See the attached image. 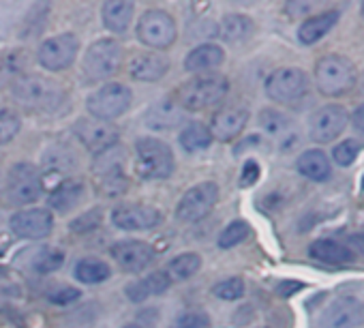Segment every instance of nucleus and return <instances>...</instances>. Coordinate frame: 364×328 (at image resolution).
I'll return each instance as SVG.
<instances>
[{"mask_svg":"<svg viewBox=\"0 0 364 328\" xmlns=\"http://www.w3.org/2000/svg\"><path fill=\"white\" fill-rule=\"evenodd\" d=\"M245 292H247V287H245V281L240 277H230L225 281H219L213 287V294L221 300H238L245 296Z\"/></svg>","mask_w":364,"mask_h":328,"instance_id":"nucleus-36","label":"nucleus"},{"mask_svg":"<svg viewBox=\"0 0 364 328\" xmlns=\"http://www.w3.org/2000/svg\"><path fill=\"white\" fill-rule=\"evenodd\" d=\"M230 92V82L223 75L217 73H204L198 75L189 82H185L178 92H176V103L182 110H191V112H200V110H208L217 103H221Z\"/></svg>","mask_w":364,"mask_h":328,"instance_id":"nucleus-2","label":"nucleus"},{"mask_svg":"<svg viewBox=\"0 0 364 328\" xmlns=\"http://www.w3.org/2000/svg\"><path fill=\"white\" fill-rule=\"evenodd\" d=\"M309 255L313 260H319L323 264H349L353 262V251L345 247L343 243H336L332 238H317L309 245Z\"/></svg>","mask_w":364,"mask_h":328,"instance_id":"nucleus-25","label":"nucleus"},{"mask_svg":"<svg viewBox=\"0 0 364 328\" xmlns=\"http://www.w3.org/2000/svg\"><path fill=\"white\" fill-rule=\"evenodd\" d=\"M296 168L298 172L315 183H323L330 179L332 174V166H330V159L323 150L319 148H309L304 150L298 159H296Z\"/></svg>","mask_w":364,"mask_h":328,"instance_id":"nucleus-23","label":"nucleus"},{"mask_svg":"<svg viewBox=\"0 0 364 328\" xmlns=\"http://www.w3.org/2000/svg\"><path fill=\"white\" fill-rule=\"evenodd\" d=\"M259 127H262L266 133H270V135H274V137H281V135H287L291 122H289V118H287L285 114H281V112H277V110H264V112L259 114Z\"/></svg>","mask_w":364,"mask_h":328,"instance_id":"nucleus-34","label":"nucleus"},{"mask_svg":"<svg viewBox=\"0 0 364 328\" xmlns=\"http://www.w3.org/2000/svg\"><path fill=\"white\" fill-rule=\"evenodd\" d=\"M80 54V39L73 33H60L46 39L39 46L37 58L39 65L48 71H65L69 69Z\"/></svg>","mask_w":364,"mask_h":328,"instance_id":"nucleus-11","label":"nucleus"},{"mask_svg":"<svg viewBox=\"0 0 364 328\" xmlns=\"http://www.w3.org/2000/svg\"><path fill=\"white\" fill-rule=\"evenodd\" d=\"M163 215L159 208L148 206V204H118L112 211V223L120 230L127 232H144V230H152L161 223Z\"/></svg>","mask_w":364,"mask_h":328,"instance_id":"nucleus-16","label":"nucleus"},{"mask_svg":"<svg viewBox=\"0 0 364 328\" xmlns=\"http://www.w3.org/2000/svg\"><path fill=\"white\" fill-rule=\"evenodd\" d=\"M249 234H251L249 223L242 221V219H236V221H232V223L221 232V236H219V247H221V249H232V247L240 245L242 240H247Z\"/></svg>","mask_w":364,"mask_h":328,"instance_id":"nucleus-35","label":"nucleus"},{"mask_svg":"<svg viewBox=\"0 0 364 328\" xmlns=\"http://www.w3.org/2000/svg\"><path fill=\"white\" fill-rule=\"evenodd\" d=\"M171 328H210V317L204 311H187L176 317Z\"/></svg>","mask_w":364,"mask_h":328,"instance_id":"nucleus-40","label":"nucleus"},{"mask_svg":"<svg viewBox=\"0 0 364 328\" xmlns=\"http://www.w3.org/2000/svg\"><path fill=\"white\" fill-rule=\"evenodd\" d=\"M219 31H221V37L230 43H238V41H245L247 37H251L253 33V22L251 18L242 16V14H230L221 20L219 24Z\"/></svg>","mask_w":364,"mask_h":328,"instance_id":"nucleus-29","label":"nucleus"},{"mask_svg":"<svg viewBox=\"0 0 364 328\" xmlns=\"http://www.w3.org/2000/svg\"><path fill=\"white\" fill-rule=\"evenodd\" d=\"M349 114L338 103H328L315 110L309 118V137L317 144L334 142L347 127Z\"/></svg>","mask_w":364,"mask_h":328,"instance_id":"nucleus-13","label":"nucleus"},{"mask_svg":"<svg viewBox=\"0 0 364 328\" xmlns=\"http://www.w3.org/2000/svg\"><path fill=\"white\" fill-rule=\"evenodd\" d=\"M167 69H169V60L154 52L137 54L129 65V73L137 82H159L167 73Z\"/></svg>","mask_w":364,"mask_h":328,"instance_id":"nucleus-22","label":"nucleus"},{"mask_svg":"<svg viewBox=\"0 0 364 328\" xmlns=\"http://www.w3.org/2000/svg\"><path fill=\"white\" fill-rule=\"evenodd\" d=\"M266 95L277 103H294L309 90V75L300 67H281L266 78Z\"/></svg>","mask_w":364,"mask_h":328,"instance_id":"nucleus-8","label":"nucleus"},{"mask_svg":"<svg viewBox=\"0 0 364 328\" xmlns=\"http://www.w3.org/2000/svg\"><path fill=\"white\" fill-rule=\"evenodd\" d=\"M131 101H133V92L129 86L109 82V84H103L99 90H95L86 99V107L92 118L109 122V120L122 116L131 107Z\"/></svg>","mask_w":364,"mask_h":328,"instance_id":"nucleus-5","label":"nucleus"},{"mask_svg":"<svg viewBox=\"0 0 364 328\" xmlns=\"http://www.w3.org/2000/svg\"><path fill=\"white\" fill-rule=\"evenodd\" d=\"M225 60V50L217 43H202L196 50H191L185 58V69L191 73H208L217 67H221Z\"/></svg>","mask_w":364,"mask_h":328,"instance_id":"nucleus-24","label":"nucleus"},{"mask_svg":"<svg viewBox=\"0 0 364 328\" xmlns=\"http://www.w3.org/2000/svg\"><path fill=\"white\" fill-rule=\"evenodd\" d=\"M73 133L82 142V146L95 154H101V152L114 148L120 139V133L112 122H105V120H99L92 116L80 118L73 125Z\"/></svg>","mask_w":364,"mask_h":328,"instance_id":"nucleus-14","label":"nucleus"},{"mask_svg":"<svg viewBox=\"0 0 364 328\" xmlns=\"http://www.w3.org/2000/svg\"><path fill=\"white\" fill-rule=\"evenodd\" d=\"M65 262V253L60 249H54V247H43L37 251V255L33 258V268L35 273L39 275H48V273H54L63 266Z\"/></svg>","mask_w":364,"mask_h":328,"instance_id":"nucleus-33","label":"nucleus"},{"mask_svg":"<svg viewBox=\"0 0 364 328\" xmlns=\"http://www.w3.org/2000/svg\"><path fill=\"white\" fill-rule=\"evenodd\" d=\"M182 120H185V110L176 103V99H163L146 112V125L152 131L176 129Z\"/></svg>","mask_w":364,"mask_h":328,"instance_id":"nucleus-21","label":"nucleus"},{"mask_svg":"<svg viewBox=\"0 0 364 328\" xmlns=\"http://www.w3.org/2000/svg\"><path fill=\"white\" fill-rule=\"evenodd\" d=\"M341 20V11L338 9H328L323 14H317V16H311L306 18L300 28H298V41L302 46H313L317 43L319 39H323Z\"/></svg>","mask_w":364,"mask_h":328,"instance_id":"nucleus-20","label":"nucleus"},{"mask_svg":"<svg viewBox=\"0 0 364 328\" xmlns=\"http://www.w3.org/2000/svg\"><path fill=\"white\" fill-rule=\"evenodd\" d=\"M362 189H364V176H362Z\"/></svg>","mask_w":364,"mask_h":328,"instance_id":"nucleus-50","label":"nucleus"},{"mask_svg":"<svg viewBox=\"0 0 364 328\" xmlns=\"http://www.w3.org/2000/svg\"><path fill=\"white\" fill-rule=\"evenodd\" d=\"M7 194H9V200L18 206L37 202L43 194V181H41L37 166L26 161L16 163L7 176Z\"/></svg>","mask_w":364,"mask_h":328,"instance_id":"nucleus-12","label":"nucleus"},{"mask_svg":"<svg viewBox=\"0 0 364 328\" xmlns=\"http://www.w3.org/2000/svg\"><path fill=\"white\" fill-rule=\"evenodd\" d=\"M43 166L50 172H69L75 166V157L67 146L56 144V146H52V148H48L43 152Z\"/></svg>","mask_w":364,"mask_h":328,"instance_id":"nucleus-32","label":"nucleus"},{"mask_svg":"<svg viewBox=\"0 0 364 328\" xmlns=\"http://www.w3.org/2000/svg\"><path fill=\"white\" fill-rule=\"evenodd\" d=\"M180 146L189 150V152H200L204 148L210 146L213 142V135H210V129L204 125V122H189L185 129L180 131Z\"/></svg>","mask_w":364,"mask_h":328,"instance_id":"nucleus-31","label":"nucleus"},{"mask_svg":"<svg viewBox=\"0 0 364 328\" xmlns=\"http://www.w3.org/2000/svg\"><path fill=\"white\" fill-rule=\"evenodd\" d=\"M360 324H364V305L349 296L332 300L317 319V328H358Z\"/></svg>","mask_w":364,"mask_h":328,"instance_id":"nucleus-15","label":"nucleus"},{"mask_svg":"<svg viewBox=\"0 0 364 328\" xmlns=\"http://www.w3.org/2000/svg\"><path fill=\"white\" fill-rule=\"evenodd\" d=\"M217 202H219L217 183H210V181L200 183L180 198V202L176 206V217L182 223H198L213 213Z\"/></svg>","mask_w":364,"mask_h":328,"instance_id":"nucleus-10","label":"nucleus"},{"mask_svg":"<svg viewBox=\"0 0 364 328\" xmlns=\"http://www.w3.org/2000/svg\"><path fill=\"white\" fill-rule=\"evenodd\" d=\"M351 125L358 133H364V103L358 105L351 114Z\"/></svg>","mask_w":364,"mask_h":328,"instance_id":"nucleus-46","label":"nucleus"},{"mask_svg":"<svg viewBox=\"0 0 364 328\" xmlns=\"http://www.w3.org/2000/svg\"><path fill=\"white\" fill-rule=\"evenodd\" d=\"M109 253L116 260V264L127 273L146 270L156 255L154 249L144 240H120L109 249Z\"/></svg>","mask_w":364,"mask_h":328,"instance_id":"nucleus-18","label":"nucleus"},{"mask_svg":"<svg viewBox=\"0 0 364 328\" xmlns=\"http://www.w3.org/2000/svg\"><path fill=\"white\" fill-rule=\"evenodd\" d=\"M11 92L18 103L37 112H58L67 99L65 88L43 75H20L14 80Z\"/></svg>","mask_w":364,"mask_h":328,"instance_id":"nucleus-1","label":"nucleus"},{"mask_svg":"<svg viewBox=\"0 0 364 328\" xmlns=\"http://www.w3.org/2000/svg\"><path fill=\"white\" fill-rule=\"evenodd\" d=\"M22 120L14 110H0V146L11 142L20 133Z\"/></svg>","mask_w":364,"mask_h":328,"instance_id":"nucleus-37","label":"nucleus"},{"mask_svg":"<svg viewBox=\"0 0 364 328\" xmlns=\"http://www.w3.org/2000/svg\"><path fill=\"white\" fill-rule=\"evenodd\" d=\"M133 11L135 5L129 3V0H116V3H105L101 18H103V26L116 35H124L131 20H133Z\"/></svg>","mask_w":364,"mask_h":328,"instance_id":"nucleus-26","label":"nucleus"},{"mask_svg":"<svg viewBox=\"0 0 364 328\" xmlns=\"http://www.w3.org/2000/svg\"><path fill=\"white\" fill-rule=\"evenodd\" d=\"M101 221H103L101 208H92V211H88V213L80 215L77 219H73V221L69 223V230L75 232V234H88V232L97 230V228L101 226Z\"/></svg>","mask_w":364,"mask_h":328,"instance_id":"nucleus-38","label":"nucleus"},{"mask_svg":"<svg viewBox=\"0 0 364 328\" xmlns=\"http://www.w3.org/2000/svg\"><path fill=\"white\" fill-rule=\"evenodd\" d=\"M122 65V46L116 39L95 41L84 56V73L92 82L109 80Z\"/></svg>","mask_w":364,"mask_h":328,"instance_id":"nucleus-7","label":"nucleus"},{"mask_svg":"<svg viewBox=\"0 0 364 328\" xmlns=\"http://www.w3.org/2000/svg\"><path fill=\"white\" fill-rule=\"evenodd\" d=\"M22 71V54H7L0 60V80Z\"/></svg>","mask_w":364,"mask_h":328,"instance_id":"nucleus-42","label":"nucleus"},{"mask_svg":"<svg viewBox=\"0 0 364 328\" xmlns=\"http://www.w3.org/2000/svg\"><path fill=\"white\" fill-rule=\"evenodd\" d=\"M176 170L171 148L159 137H139L135 142V172L144 181H165Z\"/></svg>","mask_w":364,"mask_h":328,"instance_id":"nucleus-3","label":"nucleus"},{"mask_svg":"<svg viewBox=\"0 0 364 328\" xmlns=\"http://www.w3.org/2000/svg\"><path fill=\"white\" fill-rule=\"evenodd\" d=\"M141 285H144V290H146L148 296H154V294L167 292V287L171 285V279L167 277L165 270H156V273L148 275L146 279H141Z\"/></svg>","mask_w":364,"mask_h":328,"instance_id":"nucleus-41","label":"nucleus"},{"mask_svg":"<svg viewBox=\"0 0 364 328\" xmlns=\"http://www.w3.org/2000/svg\"><path fill=\"white\" fill-rule=\"evenodd\" d=\"M80 298V290L77 287H60L58 292H54L52 296H50V300L54 302V305H71L73 300H77Z\"/></svg>","mask_w":364,"mask_h":328,"instance_id":"nucleus-44","label":"nucleus"},{"mask_svg":"<svg viewBox=\"0 0 364 328\" xmlns=\"http://www.w3.org/2000/svg\"><path fill=\"white\" fill-rule=\"evenodd\" d=\"M135 33H137V39L144 46L154 48V50L169 48L178 37L173 18L163 9H150V11L141 14Z\"/></svg>","mask_w":364,"mask_h":328,"instance_id":"nucleus-9","label":"nucleus"},{"mask_svg":"<svg viewBox=\"0 0 364 328\" xmlns=\"http://www.w3.org/2000/svg\"><path fill=\"white\" fill-rule=\"evenodd\" d=\"M200 266H202V258L193 251H187V253H180L173 260H169V264L165 266V273L173 283V281H185V279L193 277L200 270Z\"/></svg>","mask_w":364,"mask_h":328,"instance_id":"nucleus-28","label":"nucleus"},{"mask_svg":"<svg viewBox=\"0 0 364 328\" xmlns=\"http://www.w3.org/2000/svg\"><path fill=\"white\" fill-rule=\"evenodd\" d=\"M358 148H360V146H358L353 139H343V142H338V144L334 146V150H332L334 163H336V166H341V168L351 166V163L355 161V157H358Z\"/></svg>","mask_w":364,"mask_h":328,"instance_id":"nucleus-39","label":"nucleus"},{"mask_svg":"<svg viewBox=\"0 0 364 328\" xmlns=\"http://www.w3.org/2000/svg\"><path fill=\"white\" fill-rule=\"evenodd\" d=\"M360 14H362V20H364V3L360 5Z\"/></svg>","mask_w":364,"mask_h":328,"instance_id":"nucleus-49","label":"nucleus"},{"mask_svg":"<svg viewBox=\"0 0 364 328\" xmlns=\"http://www.w3.org/2000/svg\"><path fill=\"white\" fill-rule=\"evenodd\" d=\"M259 163L257 161H253V159H249L245 166H242V174H240V185L242 187H251V185H255L257 181H259Z\"/></svg>","mask_w":364,"mask_h":328,"instance_id":"nucleus-43","label":"nucleus"},{"mask_svg":"<svg viewBox=\"0 0 364 328\" xmlns=\"http://www.w3.org/2000/svg\"><path fill=\"white\" fill-rule=\"evenodd\" d=\"M304 287V283H300V281H281L279 283V287H277V294L281 296V298H289V296H294V294H298L300 290Z\"/></svg>","mask_w":364,"mask_h":328,"instance_id":"nucleus-45","label":"nucleus"},{"mask_svg":"<svg viewBox=\"0 0 364 328\" xmlns=\"http://www.w3.org/2000/svg\"><path fill=\"white\" fill-rule=\"evenodd\" d=\"M112 275V268L99 258H84L75 264V279L88 285L103 283Z\"/></svg>","mask_w":364,"mask_h":328,"instance_id":"nucleus-30","label":"nucleus"},{"mask_svg":"<svg viewBox=\"0 0 364 328\" xmlns=\"http://www.w3.org/2000/svg\"><path fill=\"white\" fill-rule=\"evenodd\" d=\"M9 228L16 236L26 238V240H41L46 236H50L52 228H54V217L50 213V208H26L20 211L11 217Z\"/></svg>","mask_w":364,"mask_h":328,"instance_id":"nucleus-17","label":"nucleus"},{"mask_svg":"<svg viewBox=\"0 0 364 328\" xmlns=\"http://www.w3.org/2000/svg\"><path fill=\"white\" fill-rule=\"evenodd\" d=\"M124 328H141L139 324H129V326H124Z\"/></svg>","mask_w":364,"mask_h":328,"instance_id":"nucleus-48","label":"nucleus"},{"mask_svg":"<svg viewBox=\"0 0 364 328\" xmlns=\"http://www.w3.org/2000/svg\"><path fill=\"white\" fill-rule=\"evenodd\" d=\"M84 196V183L82 181H65L50 194V208L56 213L71 211Z\"/></svg>","mask_w":364,"mask_h":328,"instance_id":"nucleus-27","label":"nucleus"},{"mask_svg":"<svg viewBox=\"0 0 364 328\" xmlns=\"http://www.w3.org/2000/svg\"><path fill=\"white\" fill-rule=\"evenodd\" d=\"M315 86L326 97H341L355 84V67L343 54H326L315 63Z\"/></svg>","mask_w":364,"mask_h":328,"instance_id":"nucleus-4","label":"nucleus"},{"mask_svg":"<svg viewBox=\"0 0 364 328\" xmlns=\"http://www.w3.org/2000/svg\"><path fill=\"white\" fill-rule=\"evenodd\" d=\"M124 152L120 148H109L95 159V176L97 189L105 198H116L127 191V176H124Z\"/></svg>","mask_w":364,"mask_h":328,"instance_id":"nucleus-6","label":"nucleus"},{"mask_svg":"<svg viewBox=\"0 0 364 328\" xmlns=\"http://www.w3.org/2000/svg\"><path fill=\"white\" fill-rule=\"evenodd\" d=\"M349 243H351L353 251L364 253V234H351V236H349Z\"/></svg>","mask_w":364,"mask_h":328,"instance_id":"nucleus-47","label":"nucleus"},{"mask_svg":"<svg viewBox=\"0 0 364 328\" xmlns=\"http://www.w3.org/2000/svg\"><path fill=\"white\" fill-rule=\"evenodd\" d=\"M249 122V110L240 105H230L219 110L210 120V135L219 142H232L238 137Z\"/></svg>","mask_w":364,"mask_h":328,"instance_id":"nucleus-19","label":"nucleus"}]
</instances>
